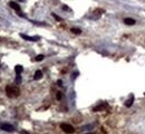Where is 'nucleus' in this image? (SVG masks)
I'll return each mask as SVG.
<instances>
[{
  "label": "nucleus",
  "mask_w": 145,
  "mask_h": 134,
  "mask_svg": "<svg viewBox=\"0 0 145 134\" xmlns=\"http://www.w3.org/2000/svg\"><path fill=\"white\" fill-rule=\"evenodd\" d=\"M133 103H134V95H132V96L125 102V106H126V107H131L133 105Z\"/></svg>",
  "instance_id": "423d86ee"
},
{
  "label": "nucleus",
  "mask_w": 145,
  "mask_h": 134,
  "mask_svg": "<svg viewBox=\"0 0 145 134\" xmlns=\"http://www.w3.org/2000/svg\"><path fill=\"white\" fill-rule=\"evenodd\" d=\"M106 106H107L106 104H103V105H99V106H96V107L94 109V111H95V112H98V111H103V109H106Z\"/></svg>",
  "instance_id": "9d476101"
},
{
  "label": "nucleus",
  "mask_w": 145,
  "mask_h": 134,
  "mask_svg": "<svg viewBox=\"0 0 145 134\" xmlns=\"http://www.w3.org/2000/svg\"><path fill=\"white\" fill-rule=\"evenodd\" d=\"M36 60H37V62H40V60H43L44 59V56L43 55H38V56H36Z\"/></svg>",
  "instance_id": "f8f14e48"
},
{
  "label": "nucleus",
  "mask_w": 145,
  "mask_h": 134,
  "mask_svg": "<svg viewBox=\"0 0 145 134\" xmlns=\"http://www.w3.org/2000/svg\"><path fill=\"white\" fill-rule=\"evenodd\" d=\"M16 82H17L18 84L21 82V77H20V75H17V77H16Z\"/></svg>",
  "instance_id": "2eb2a0df"
},
{
  "label": "nucleus",
  "mask_w": 145,
  "mask_h": 134,
  "mask_svg": "<svg viewBox=\"0 0 145 134\" xmlns=\"http://www.w3.org/2000/svg\"><path fill=\"white\" fill-rule=\"evenodd\" d=\"M124 24H125V25H128V26H132L135 24V20L132 19V18H125V19H124Z\"/></svg>",
  "instance_id": "0eeeda50"
},
{
  "label": "nucleus",
  "mask_w": 145,
  "mask_h": 134,
  "mask_svg": "<svg viewBox=\"0 0 145 134\" xmlns=\"http://www.w3.org/2000/svg\"><path fill=\"white\" fill-rule=\"evenodd\" d=\"M9 6H10L13 10H16V11H17V13H20V6H19L17 2H13V1H11V2H9Z\"/></svg>",
  "instance_id": "39448f33"
},
{
  "label": "nucleus",
  "mask_w": 145,
  "mask_h": 134,
  "mask_svg": "<svg viewBox=\"0 0 145 134\" xmlns=\"http://www.w3.org/2000/svg\"><path fill=\"white\" fill-rule=\"evenodd\" d=\"M88 134H92V133H88Z\"/></svg>",
  "instance_id": "a211bd4d"
},
{
  "label": "nucleus",
  "mask_w": 145,
  "mask_h": 134,
  "mask_svg": "<svg viewBox=\"0 0 145 134\" xmlns=\"http://www.w3.org/2000/svg\"><path fill=\"white\" fill-rule=\"evenodd\" d=\"M60 127H61V130L64 131V132H66V133H68V134L75 132V129H74L70 124H67V123H63V124L60 125Z\"/></svg>",
  "instance_id": "f03ea898"
},
{
  "label": "nucleus",
  "mask_w": 145,
  "mask_h": 134,
  "mask_svg": "<svg viewBox=\"0 0 145 134\" xmlns=\"http://www.w3.org/2000/svg\"><path fill=\"white\" fill-rule=\"evenodd\" d=\"M63 9H64L65 11H70V8L67 7V6H63Z\"/></svg>",
  "instance_id": "dca6fc26"
},
{
  "label": "nucleus",
  "mask_w": 145,
  "mask_h": 134,
  "mask_svg": "<svg viewBox=\"0 0 145 134\" xmlns=\"http://www.w3.org/2000/svg\"><path fill=\"white\" fill-rule=\"evenodd\" d=\"M20 1H25V0H20Z\"/></svg>",
  "instance_id": "f3484780"
},
{
  "label": "nucleus",
  "mask_w": 145,
  "mask_h": 134,
  "mask_svg": "<svg viewBox=\"0 0 145 134\" xmlns=\"http://www.w3.org/2000/svg\"><path fill=\"white\" fill-rule=\"evenodd\" d=\"M6 94H7V96L10 97V98H15V97L19 96L20 91H19V88L16 87V86H7V87H6Z\"/></svg>",
  "instance_id": "f257e3e1"
},
{
  "label": "nucleus",
  "mask_w": 145,
  "mask_h": 134,
  "mask_svg": "<svg viewBox=\"0 0 145 134\" xmlns=\"http://www.w3.org/2000/svg\"><path fill=\"white\" fill-rule=\"evenodd\" d=\"M56 97H57V100H61V97H63V94H61L60 92H58V93H57V95H56Z\"/></svg>",
  "instance_id": "ddd939ff"
},
{
  "label": "nucleus",
  "mask_w": 145,
  "mask_h": 134,
  "mask_svg": "<svg viewBox=\"0 0 145 134\" xmlns=\"http://www.w3.org/2000/svg\"><path fill=\"white\" fill-rule=\"evenodd\" d=\"M25 40H29V42H38L39 40V37L38 36H36V37H29V36H27V35H24V34H21L20 35Z\"/></svg>",
  "instance_id": "20e7f679"
},
{
  "label": "nucleus",
  "mask_w": 145,
  "mask_h": 134,
  "mask_svg": "<svg viewBox=\"0 0 145 134\" xmlns=\"http://www.w3.org/2000/svg\"><path fill=\"white\" fill-rule=\"evenodd\" d=\"M144 95H145V94H144Z\"/></svg>",
  "instance_id": "6ab92c4d"
},
{
  "label": "nucleus",
  "mask_w": 145,
  "mask_h": 134,
  "mask_svg": "<svg viewBox=\"0 0 145 134\" xmlns=\"http://www.w3.org/2000/svg\"><path fill=\"white\" fill-rule=\"evenodd\" d=\"M72 31L74 34H78V35H79V34H81V30L78 29V28H72Z\"/></svg>",
  "instance_id": "9b49d317"
},
{
  "label": "nucleus",
  "mask_w": 145,
  "mask_h": 134,
  "mask_svg": "<svg viewBox=\"0 0 145 134\" xmlns=\"http://www.w3.org/2000/svg\"><path fill=\"white\" fill-rule=\"evenodd\" d=\"M52 16L55 17V19H56V20L61 21V18H60V17H58V16H57V15H56V13H52Z\"/></svg>",
  "instance_id": "4468645a"
},
{
  "label": "nucleus",
  "mask_w": 145,
  "mask_h": 134,
  "mask_svg": "<svg viewBox=\"0 0 145 134\" xmlns=\"http://www.w3.org/2000/svg\"><path fill=\"white\" fill-rule=\"evenodd\" d=\"M41 77H43V71H37L36 73H35V75H34V80H40Z\"/></svg>",
  "instance_id": "6e6552de"
},
{
  "label": "nucleus",
  "mask_w": 145,
  "mask_h": 134,
  "mask_svg": "<svg viewBox=\"0 0 145 134\" xmlns=\"http://www.w3.org/2000/svg\"><path fill=\"white\" fill-rule=\"evenodd\" d=\"M22 71H24V68H22L21 65H17V66L15 67V71H16V74H17V75H20Z\"/></svg>",
  "instance_id": "1a4fd4ad"
},
{
  "label": "nucleus",
  "mask_w": 145,
  "mask_h": 134,
  "mask_svg": "<svg viewBox=\"0 0 145 134\" xmlns=\"http://www.w3.org/2000/svg\"><path fill=\"white\" fill-rule=\"evenodd\" d=\"M0 129L7 131V132H12V131H15V126L11 125L10 123H2V124H0Z\"/></svg>",
  "instance_id": "7ed1b4c3"
}]
</instances>
